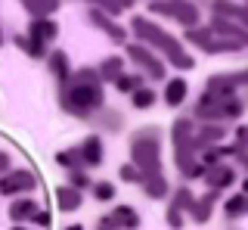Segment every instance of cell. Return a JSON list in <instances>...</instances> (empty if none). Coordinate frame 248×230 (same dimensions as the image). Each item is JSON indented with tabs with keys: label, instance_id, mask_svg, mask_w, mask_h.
I'll return each instance as SVG.
<instances>
[{
	"label": "cell",
	"instance_id": "8fae6325",
	"mask_svg": "<svg viewBox=\"0 0 248 230\" xmlns=\"http://www.w3.org/2000/svg\"><path fill=\"white\" fill-rule=\"evenodd\" d=\"M87 19H90V22H93L96 28H103V32H106L108 37H112L115 44H124V41H127V32H124V28L118 25V22H112L108 16H103V13H99V10H96L93 3L87 6Z\"/></svg>",
	"mask_w": 248,
	"mask_h": 230
},
{
	"label": "cell",
	"instance_id": "60d3db41",
	"mask_svg": "<svg viewBox=\"0 0 248 230\" xmlns=\"http://www.w3.org/2000/svg\"><path fill=\"white\" fill-rule=\"evenodd\" d=\"M13 230H28V227H22V224H16V227H13Z\"/></svg>",
	"mask_w": 248,
	"mask_h": 230
},
{
	"label": "cell",
	"instance_id": "f35d334b",
	"mask_svg": "<svg viewBox=\"0 0 248 230\" xmlns=\"http://www.w3.org/2000/svg\"><path fill=\"white\" fill-rule=\"evenodd\" d=\"M6 171H10V156H6V152H0V178H3Z\"/></svg>",
	"mask_w": 248,
	"mask_h": 230
},
{
	"label": "cell",
	"instance_id": "8d00e7d4",
	"mask_svg": "<svg viewBox=\"0 0 248 230\" xmlns=\"http://www.w3.org/2000/svg\"><path fill=\"white\" fill-rule=\"evenodd\" d=\"M31 221H34L37 227H50L53 224V214L50 212H34V214H31Z\"/></svg>",
	"mask_w": 248,
	"mask_h": 230
},
{
	"label": "cell",
	"instance_id": "9c48e42d",
	"mask_svg": "<svg viewBox=\"0 0 248 230\" xmlns=\"http://www.w3.org/2000/svg\"><path fill=\"white\" fill-rule=\"evenodd\" d=\"M202 178H205V183H208L211 190H217V193H220V190H227V187H232V183H236V168L217 162V165H211V168H205V174H202Z\"/></svg>",
	"mask_w": 248,
	"mask_h": 230
},
{
	"label": "cell",
	"instance_id": "f546056e",
	"mask_svg": "<svg viewBox=\"0 0 248 230\" xmlns=\"http://www.w3.org/2000/svg\"><path fill=\"white\" fill-rule=\"evenodd\" d=\"M112 84H115L118 94H134L137 87H143V75H134V78H130V75H118Z\"/></svg>",
	"mask_w": 248,
	"mask_h": 230
},
{
	"label": "cell",
	"instance_id": "5bb4252c",
	"mask_svg": "<svg viewBox=\"0 0 248 230\" xmlns=\"http://www.w3.org/2000/svg\"><path fill=\"white\" fill-rule=\"evenodd\" d=\"M223 125H217V121H208V125H202L199 128V134L192 137L196 140V152H202V149H208V147H214V143H220L223 140Z\"/></svg>",
	"mask_w": 248,
	"mask_h": 230
},
{
	"label": "cell",
	"instance_id": "ba28073f",
	"mask_svg": "<svg viewBox=\"0 0 248 230\" xmlns=\"http://www.w3.org/2000/svg\"><path fill=\"white\" fill-rule=\"evenodd\" d=\"M96 227H106V230H137L140 227V214L130 209V205H118V209H112V214H106Z\"/></svg>",
	"mask_w": 248,
	"mask_h": 230
},
{
	"label": "cell",
	"instance_id": "ac0fdd59",
	"mask_svg": "<svg viewBox=\"0 0 248 230\" xmlns=\"http://www.w3.org/2000/svg\"><path fill=\"white\" fill-rule=\"evenodd\" d=\"M143 193L149 196V199H165L170 193V187H168V181L161 178V174H143Z\"/></svg>",
	"mask_w": 248,
	"mask_h": 230
},
{
	"label": "cell",
	"instance_id": "ab89813d",
	"mask_svg": "<svg viewBox=\"0 0 248 230\" xmlns=\"http://www.w3.org/2000/svg\"><path fill=\"white\" fill-rule=\"evenodd\" d=\"M65 230H84V227L81 224H72V227H65Z\"/></svg>",
	"mask_w": 248,
	"mask_h": 230
},
{
	"label": "cell",
	"instance_id": "ffe728a7",
	"mask_svg": "<svg viewBox=\"0 0 248 230\" xmlns=\"http://www.w3.org/2000/svg\"><path fill=\"white\" fill-rule=\"evenodd\" d=\"M56 202H59V209L62 212H75V209H81V202H84V196H81V190H75V187H56Z\"/></svg>",
	"mask_w": 248,
	"mask_h": 230
},
{
	"label": "cell",
	"instance_id": "e0dca14e",
	"mask_svg": "<svg viewBox=\"0 0 248 230\" xmlns=\"http://www.w3.org/2000/svg\"><path fill=\"white\" fill-rule=\"evenodd\" d=\"M22 10L31 16V22L37 19H50L59 10V0H22Z\"/></svg>",
	"mask_w": 248,
	"mask_h": 230
},
{
	"label": "cell",
	"instance_id": "f1b7e54d",
	"mask_svg": "<svg viewBox=\"0 0 248 230\" xmlns=\"http://www.w3.org/2000/svg\"><path fill=\"white\" fill-rule=\"evenodd\" d=\"M130 97H134V109H152V106H155V99H158V97H155V90L149 87V84L137 87Z\"/></svg>",
	"mask_w": 248,
	"mask_h": 230
},
{
	"label": "cell",
	"instance_id": "8992f818",
	"mask_svg": "<svg viewBox=\"0 0 248 230\" xmlns=\"http://www.w3.org/2000/svg\"><path fill=\"white\" fill-rule=\"evenodd\" d=\"M37 187V178L28 171V168H16V171H6L0 178V196H19V193H31Z\"/></svg>",
	"mask_w": 248,
	"mask_h": 230
},
{
	"label": "cell",
	"instance_id": "74e56055",
	"mask_svg": "<svg viewBox=\"0 0 248 230\" xmlns=\"http://www.w3.org/2000/svg\"><path fill=\"white\" fill-rule=\"evenodd\" d=\"M99 115H103V121H106L108 128H118V125H121V118H118L115 112H103V109H99Z\"/></svg>",
	"mask_w": 248,
	"mask_h": 230
},
{
	"label": "cell",
	"instance_id": "7a4b0ae2",
	"mask_svg": "<svg viewBox=\"0 0 248 230\" xmlns=\"http://www.w3.org/2000/svg\"><path fill=\"white\" fill-rule=\"evenodd\" d=\"M130 28H134V34L140 37L143 47H158L170 63H174V68H180V72L196 68V59H192L189 53H183L180 41H177L174 34H168L165 28H158L155 22H149L146 16H134V19H130Z\"/></svg>",
	"mask_w": 248,
	"mask_h": 230
},
{
	"label": "cell",
	"instance_id": "277c9868",
	"mask_svg": "<svg viewBox=\"0 0 248 230\" xmlns=\"http://www.w3.org/2000/svg\"><path fill=\"white\" fill-rule=\"evenodd\" d=\"M149 13H158V16H170L177 19L180 25L186 28H196L199 25V6L196 3H180V0H152L149 3Z\"/></svg>",
	"mask_w": 248,
	"mask_h": 230
},
{
	"label": "cell",
	"instance_id": "d6a6232c",
	"mask_svg": "<svg viewBox=\"0 0 248 230\" xmlns=\"http://www.w3.org/2000/svg\"><path fill=\"white\" fill-rule=\"evenodd\" d=\"M93 196H96V202H112L115 199V183H106V181L93 183Z\"/></svg>",
	"mask_w": 248,
	"mask_h": 230
},
{
	"label": "cell",
	"instance_id": "83f0119b",
	"mask_svg": "<svg viewBox=\"0 0 248 230\" xmlns=\"http://www.w3.org/2000/svg\"><path fill=\"white\" fill-rule=\"evenodd\" d=\"M93 6H96L103 16H121V13H127L134 3H130V0H99V3H93Z\"/></svg>",
	"mask_w": 248,
	"mask_h": 230
},
{
	"label": "cell",
	"instance_id": "4fadbf2b",
	"mask_svg": "<svg viewBox=\"0 0 248 230\" xmlns=\"http://www.w3.org/2000/svg\"><path fill=\"white\" fill-rule=\"evenodd\" d=\"M56 34H59V25L53 19H37V22H31L28 25V37L31 41H37V44H53L56 41Z\"/></svg>",
	"mask_w": 248,
	"mask_h": 230
},
{
	"label": "cell",
	"instance_id": "836d02e7",
	"mask_svg": "<svg viewBox=\"0 0 248 230\" xmlns=\"http://www.w3.org/2000/svg\"><path fill=\"white\" fill-rule=\"evenodd\" d=\"M118 178H121V181H130V183H140V181H143V174H140L137 168L127 162V165H121V168H118Z\"/></svg>",
	"mask_w": 248,
	"mask_h": 230
},
{
	"label": "cell",
	"instance_id": "603a6c76",
	"mask_svg": "<svg viewBox=\"0 0 248 230\" xmlns=\"http://www.w3.org/2000/svg\"><path fill=\"white\" fill-rule=\"evenodd\" d=\"M96 75H99V81H115L118 75H124V59L121 56H108L99 63L96 68Z\"/></svg>",
	"mask_w": 248,
	"mask_h": 230
},
{
	"label": "cell",
	"instance_id": "3957f363",
	"mask_svg": "<svg viewBox=\"0 0 248 230\" xmlns=\"http://www.w3.org/2000/svg\"><path fill=\"white\" fill-rule=\"evenodd\" d=\"M161 131L143 128L130 137V165L140 174H161Z\"/></svg>",
	"mask_w": 248,
	"mask_h": 230
},
{
	"label": "cell",
	"instance_id": "4316f807",
	"mask_svg": "<svg viewBox=\"0 0 248 230\" xmlns=\"http://www.w3.org/2000/svg\"><path fill=\"white\" fill-rule=\"evenodd\" d=\"M211 37H214V34H211V28H202V25H196V28H186L183 41H186V44H192V47H202V50H205Z\"/></svg>",
	"mask_w": 248,
	"mask_h": 230
},
{
	"label": "cell",
	"instance_id": "9a60e30c",
	"mask_svg": "<svg viewBox=\"0 0 248 230\" xmlns=\"http://www.w3.org/2000/svg\"><path fill=\"white\" fill-rule=\"evenodd\" d=\"M78 149H81V162L87 165V168L103 165V140H99V134H90Z\"/></svg>",
	"mask_w": 248,
	"mask_h": 230
},
{
	"label": "cell",
	"instance_id": "4dcf8cb0",
	"mask_svg": "<svg viewBox=\"0 0 248 230\" xmlns=\"http://www.w3.org/2000/svg\"><path fill=\"white\" fill-rule=\"evenodd\" d=\"M239 50H242V44L220 41V37H211V41H208V47H205V53H239Z\"/></svg>",
	"mask_w": 248,
	"mask_h": 230
},
{
	"label": "cell",
	"instance_id": "1f68e13d",
	"mask_svg": "<svg viewBox=\"0 0 248 230\" xmlns=\"http://www.w3.org/2000/svg\"><path fill=\"white\" fill-rule=\"evenodd\" d=\"M192 190L189 187H177V193H174V199H170V209H177V212H186L192 205Z\"/></svg>",
	"mask_w": 248,
	"mask_h": 230
},
{
	"label": "cell",
	"instance_id": "2e32d148",
	"mask_svg": "<svg viewBox=\"0 0 248 230\" xmlns=\"http://www.w3.org/2000/svg\"><path fill=\"white\" fill-rule=\"evenodd\" d=\"M46 66H50V72H53V78L59 81V87H65L68 78H72V68H68V56L62 50H53V53H46Z\"/></svg>",
	"mask_w": 248,
	"mask_h": 230
},
{
	"label": "cell",
	"instance_id": "d590c367",
	"mask_svg": "<svg viewBox=\"0 0 248 230\" xmlns=\"http://www.w3.org/2000/svg\"><path fill=\"white\" fill-rule=\"evenodd\" d=\"M165 221H168V227L180 230V227H183V212H177V209H170V205H168V212H165Z\"/></svg>",
	"mask_w": 248,
	"mask_h": 230
},
{
	"label": "cell",
	"instance_id": "e575fe53",
	"mask_svg": "<svg viewBox=\"0 0 248 230\" xmlns=\"http://www.w3.org/2000/svg\"><path fill=\"white\" fill-rule=\"evenodd\" d=\"M90 183H93V181H90L84 171H72V178H68V187H75V190H87Z\"/></svg>",
	"mask_w": 248,
	"mask_h": 230
},
{
	"label": "cell",
	"instance_id": "d6986e66",
	"mask_svg": "<svg viewBox=\"0 0 248 230\" xmlns=\"http://www.w3.org/2000/svg\"><path fill=\"white\" fill-rule=\"evenodd\" d=\"M211 10H214V16H217V19H236V25H242V28H245L248 13H245V6H242V3H211Z\"/></svg>",
	"mask_w": 248,
	"mask_h": 230
},
{
	"label": "cell",
	"instance_id": "d4e9b609",
	"mask_svg": "<svg viewBox=\"0 0 248 230\" xmlns=\"http://www.w3.org/2000/svg\"><path fill=\"white\" fill-rule=\"evenodd\" d=\"M248 212V196L245 193H236V196H230L227 202H223V214L232 221V218H242V214Z\"/></svg>",
	"mask_w": 248,
	"mask_h": 230
},
{
	"label": "cell",
	"instance_id": "7402d4cb",
	"mask_svg": "<svg viewBox=\"0 0 248 230\" xmlns=\"http://www.w3.org/2000/svg\"><path fill=\"white\" fill-rule=\"evenodd\" d=\"M34 212H37V202H31V199H16L10 209H6V214H10L13 224H22V221H28Z\"/></svg>",
	"mask_w": 248,
	"mask_h": 230
},
{
	"label": "cell",
	"instance_id": "6da1fadb",
	"mask_svg": "<svg viewBox=\"0 0 248 230\" xmlns=\"http://www.w3.org/2000/svg\"><path fill=\"white\" fill-rule=\"evenodd\" d=\"M59 103L68 115H78V118H90L93 109H103L106 94H103V81H99L96 68L75 72L65 87H59Z\"/></svg>",
	"mask_w": 248,
	"mask_h": 230
},
{
	"label": "cell",
	"instance_id": "30bf717a",
	"mask_svg": "<svg viewBox=\"0 0 248 230\" xmlns=\"http://www.w3.org/2000/svg\"><path fill=\"white\" fill-rule=\"evenodd\" d=\"M211 34L214 37H220V41H236V44H248V32L242 25H236V22H230V19H211Z\"/></svg>",
	"mask_w": 248,
	"mask_h": 230
},
{
	"label": "cell",
	"instance_id": "cb8c5ba5",
	"mask_svg": "<svg viewBox=\"0 0 248 230\" xmlns=\"http://www.w3.org/2000/svg\"><path fill=\"white\" fill-rule=\"evenodd\" d=\"M56 162H59L62 168H68V171H81V168H84V162H81V149H78V147L59 149V152H56Z\"/></svg>",
	"mask_w": 248,
	"mask_h": 230
},
{
	"label": "cell",
	"instance_id": "52a82bcc",
	"mask_svg": "<svg viewBox=\"0 0 248 230\" xmlns=\"http://www.w3.org/2000/svg\"><path fill=\"white\" fill-rule=\"evenodd\" d=\"M127 56L134 59V63L143 68L146 75H149V81H165V66L155 59V53L149 47H143V44H127Z\"/></svg>",
	"mask_w": 248,
	"mask_h": 230
},
{
	"label": "cell",
	"instance_id": "484cf974",
	"mask_svg": "<svg viewBox=\"0 0 248 230\" xmlns=\"http://www.w3.org/2000/svg\"><path fill=\"white\" fill-rule=\"evenodd\" d=\"M16 47L25 50L28 56H34V59H46V47H44V44H37V41H31L28 34H16Z\"/></svg>",
	"mask_w": 248,
	"mask_h": 230
},
{
	"label": "cell",
	"instance_id": "7c38bea8",
	"mask_svg": "<svg viewBox=\"0 0 248 230\" xmlns=\"http://www.w3.org/2000/svg\"><path fill=\"white\" fill-rule=\"evenodd\" d=\"M217 190H208L202 199H192V205L186 212H189V218L196 221V224H208V218H211V209H214V202H217Z\"/></svg>",
	"mask_w": 248,
	"mask_h": 230
},
{
	"label": "cell",
	"instance_id": "5b68a950",
	"mask_svg": "<svg viewBox=\"0 0 248 230\" xmlns=\"http://www.w3.org/2000/svg\"><path fill=\"white\" fill-rule=\"evenodd\" d=\"M248 81V72H236V75H211L205 84V97L211 99H230L236 97V87Z\"/></svg>",
	"mask_w": 248,
	"mask_h": 230
},
{
	"label": "cell",
	"instance_id": "44dd1931",
	"mask_svg": "<svg viewBox=\"0 0 248 230\" xmlns=\"http://www.w3.org/2000/svg\"><path fill=\"white\" fill-rule=\"evenodd\" d=\"M186 90H189V84H186L183 78H170L165 84V103L170 106V109H177V106L186 99Z\"/></svg>",
	"mask_w": 248,
	"mask_h": 230
}]
</instances>
